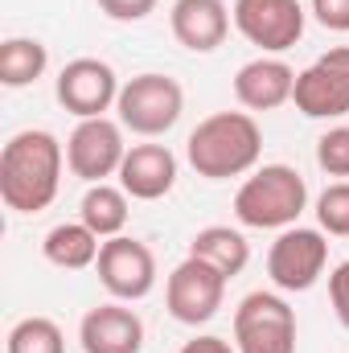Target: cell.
Here are the masks:
<instances>
[{"label": "cell", "instance_id": "3", "mask_svg": "<svg viewBox=\"0 0 349 353\" xmlns=\"http://www.w3.org/2000/svg\"><path fill=\"white\" fill-rule=\"evenodd\" d=\"M308 205V185L292 165H263L235 193V218L251 230H288Z\"/></svg>", "mask_w": 349, "mask_h": 353}, {"label": "cell", "instance_id": "5", "mask_svg": "<svg viewBox=\"0 0 349 353\" xmlns=\"http://www.w3.org/2000/svg\"><path fill=\"white\" fill-rule=\"evenodd\" d=\"M239 353H296V312L275 292H251L235 308Z\"/></svg>", "mask_w": 349, "mask_h": 353}, {"label": "cell", "instance_id": "25", "mask_svg": "<svg viewBox=\"0 0 349 353\" xmlns=\"http://www.w3.org/2000/svg\"><path fill=\"white\" fill-rule=\"evenodd\" d=\"M312 12L325 29L349 33V0H312Z\"/></svg>", "mask_w": 349, "mask_h": 353}, {"label": "cell", "instance_id": "4", "mask_svg": "<svg viewBox=\"0 0 349 353\" xmlns=\"http://www.w3.org/2000/svg\"><path fill=\"white\" fill-rule=\"evenodd\" d=\"M119 123L136 136H165L177 128L181 111H185V90L169 74H136L119 87L115 99Z\"/></svg>", "mask_w": 349, "mask_h": 353}, {"label": "cell", "instance_id": "9", "mask_svg": "<svg viewBox=\"0 0 349 353\" xmlns=\"http://www.w3.org/2000/svg\"><path fill=\"white\" fill-rule=\"evenodd\" d=\"M123 157H128L123 132L107 115L79 119V128L66 140V165H70V173L79 176V181H90V185L107 181L111 173H119Z\"/></svg>", "mask_w": 349, "mask_h": 353}, {"label": "cell", "instance_id": "18", "mask_svg": "<svg viewBox=\"0 0 349 353\" xmlns=\"http://www.w3.org/2000/svg\"><path fill=\"white\" fill-rule=\"evenodd\" d=\"M99 251H103V243H99V234L90 230L87 222H62L41 243V255L54 267H62V271H83V267H90L99 259Z\"/></svg>", "mask_w": 349, "mask_h": 353}, {"label": "cell", "instance_id": "7", "mask_svg": "<svg viewBox=\"0 0 349 353\" xmlns=\"http://www.w3.org/2000/svg\"><path fill=\"white\" fill-rule=\"evenodd\" d=\"M329 263V239L308 226H288L271 251H267V275L279 292H308Z\"/></svg>", "mask_w": 349, "mask_h": 353}, {"label": "cell", "instance_id": "11", "mask_svg": "<svg viewBox=\"0 0 349 353\" xmlns=\"http://www.w3.org/2000/svg\"><path fill=\"white\" fill-rule=\"evenodd\" d=\"M239 33L267 54H283L304 37V8L300 0H235Z\"/></svg>", "mask_w": 349, "mask_h": 353}, {"label": "cell", "instance_id": "16", "mask_svg": "<svg viewBox=\"0 0 349 353\" xmlns=\"http://www.w3.org/2000/svg\"><path fill=\"white\" fill-rule=\"evenodd\" d=\"M296 90V70L279 58H255L235 74V99L247 111H275L292 99Z\"/></svg>", "mask_w": 349, "mask_h": 353}, {"label": "cell", "instance_id": "14", "mask_svg": "<svg viewBox=\"0 0 349 353\" xmlns=\"http://www.w3.org/2000/svg\"><path fill=\"white\" fill-rule=\"evenodd\" d=\"M177 185V157L165 144H136L119 165V189L136 201H157Z\"/></svg>", "mask_w": 349, "mask_h": 353}, {"label": "cell", "instance_id": "6", "mask_svg": "<svg viewBox=\"0 0 349 353\" xmlns=\"http://www.w3.org/2000/svg\"><path fill=\"white\" fill-rule=\"evenodd\" d=\"M226 275L218 267H210L206 259L189 255L185 263L173 267L169 283H165V304H169V316L181 325H206L218 316L222 300H226Z\"/></svg>", "mask_w": 349, "mask_h": 353}, {"label": "cell", "instance_id": "17", "mask_svg": "<svg viewBox=\"0 0 349 353\" xmlns=\"http://www.w3.org/2000/svg\"><path fill=\"white\" fill-rule=\"evenodd\" d=\"M189 255L206 259L210 267H218L226 279H235V275H243L247 263H251V243L239 230H230V226H206V230L193 234Z\"/></svg>", "mask_w": 349, "mask_h": 353}, {"label": "cell", "instance_id": "13", "mask_svg": "<svg viewBox=\"0 0 349 353\" xmlns=\"http://www.w3.org/2000/svg\"><path fill=\"white\" fill-rule=\"evenodd\" d=\"M83 353H140L144 350V321L123 304H99L79 325Z\"/></svg>", "mask_w": 349, "mask_h": 353}, {"label": "cell", "instance_id": "10", "mask_svg": "<svg viewBox=\"0 0 349 353\" xmlns=\"http://www.w3.org/2000/svg\"><path fill=\"white\" fill-rule=\"evenodd\" d=\"M94 267H99V283L115 300H144L157 288V259L140 239H128V234L107 239Z\"/></svg>", "mask_w": 349, "mask_h": 353}, {"label": "cell", "instance_id": "15", "mask_svg": "<svg viewBox=\"0 0 349 353\" xmlns=\"http://www.w3.org/2000/svg\"><path fill=\"white\" fill-rule=\"evenodd\" d=\"M169 25L185 50L210 54L230 33V8H226V0H177L169 12Z\"/></svg>", "mask_w": 349, "mask_h": 353}, {"label": "cell", "instance_id": "24", "mask_svg": "<svg viewBox=\"0 0 349 353\" xmlns=\"http://www.w3.org/2000/svg\"><path fill=\"white\" fill-rule=\"evenodd\" d=\"M329 300H333L337 321L349 329V263L333 267V275H329Z\"/></svg>", "mask_w": 349, "mask_h": 353}, {"label": "cell", "instance_id": "19", "mask_svg": "<svg viewBox=\"0 0 349 353\" xmlns=\"http://www.w3.org/2000/svg\"><path fill=\"white\" fill-rule=\"evenodd\" d=\"M79 222H87L99 239H115L128 226V193L107 185V181L90 185L83 205H79Z\"/></svg>", "mask_w": 349, "mask_h": 353}, {"label": "cell", "instance_id": "20", "mask_svg": "<svg viewBox=\"0 0 349 353\" xmlns=\"http://www.w3.org/2000/svg\"><path fill=\"white\" fill-rule=\"evenodd\" d=\"M50 66V50L37 37H8L0 46V83L4 87H29L46 74Z\"/></svg>", "mask_w": 349, "mask_h": 353}, {"label": "cell", "instance_id": "2", "mask_svg": "<svg viewBox=\"0 0 349 353\" xmlns=\"http://www.w3.org/2000/svg\"><path fill=\"white\" fill-rule=\"evenodd\" d=\"M185 157L197 176L230 181V176H243L259 165L263 132L255 115H247V111H214L189 132Z\"/></svg>", "mask_w": 349, "mask_h": 353}, {"label": "cell", "instance_id": "23", "mask_svg": "<svg viewBox=\"0 0 349 353\" xmlns=\"http://www.w3.org/2000/svg\"><path fill=\"white\" fill-rule=\"evenodd\" d=\"M317 165L329 176H349V123L329 128L317 140Z\"/></svg>", "mask_w": 349, "mask_h": 353}, {"label": "cell", "instance_id": "27", "mask_svg": "<svg viewBox=\"0 0 349 353\" xmlns=\"http://www.w3.org/2000/svg\"><path fill=\"white\" fill-rule=\"evenodd\" d=\"M181 353H239V350L222 337H193V341L181 345Z\"/></svg>", "mask_w": 349, "mask_h": 353}, {"label": "cell", "instance_id": "1", "mask_svg": "<svg viewBox=\"0 0 349 353\" xmlns=\"http://www.w3.org/2000/svg\"><path fill=\"white\" fill-rule=\"evenodd\" d=\"M62 185V144L54 132H17L0 152V201L17 214H41Z\"/></svg>", "mask_w": 349, "mask_h": 353}, {"label": "cell", "instance_id": "22", "mask_svg": "<svg viewBox=\"0 0 349 353\" xmlns=\"http://www.w3.org/2000/svg\"><path fill=\"white\" fill-rule=\"evenodd\" d=\"M317 222H321L325 234L349 239V181L329 185V189L317 197Z\"/></svg>", "mask_w": 349, "mask_h": 353}, {"label": "cell", "instance_id": "12", "mask_svg": "<svg viewBox=\"0 0 349 353\" xmlns=\"http://www.w3.org/2000/svg\"><path fill=\"white\" fill-rule=\"evenodd\" d=\"M54 94H58V103H62L70 115L94 119V115H103L107 107H115V99H119V79H115V70H111L103 58H74V62L62 66Z\"/></svg>", "mask_w": 349, "mask_h": 353}, {"label": "cell", "instance_id": "26", "mask_svg": "<svg viewBox=\"0 0 349 353\" xmlns=\"http://www.w3.org/2000/svg\"><path fill=\"white\" fill-rule=\"evenodd\" d=\"M99 8L111 21H144L157 8V0H99Z\"/></svg>", "mask_w": 349, "mask_h": 353}, {"label": "cell", "instance_id": "8", "mask_svg": "<svg viewBox=\"0 0 349 353\" xmlns=\"http://www.w3.org/2000/svg\"><path fill=\"white\" fill-rule=\"evenodd\" d=\"M292 103L308 119H341L349 115V46L321 54L308 70L296 74Z\"/></svg>", "mask_w": 349, "mask_h": 353}, {"label": "cell", "instance_id": "21", "mask_svg": "<svg viewBox=\"0 0 349 353\" xmlns=\"http://www.w3.org/2000/svg\"><path fill=\"white\" fill-rule=\"evenodd\" d=\"M4 353H66V337L50 316H25L12 325Z\"/></svg>", "mask_w": 349, "mask_h": 353}]
</instances>
